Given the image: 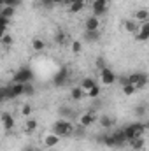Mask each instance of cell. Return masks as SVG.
<instances>
[{"label": "cell", "instance_id": "cell-1", "mask_svg": "<svg viewBox=\"0 0 149 151\" xmlns=\"http://www.w3.org/2000/svg\"><path fill=\"white\" fill-rule=\"evenodd\" d=\"M74 125L69 121V119H56L54 123H53V127H51V134H54V135H58L60 139L62 137H70L72 134H74Z\"/></svg>", "mask_w": 149, "mask_h": 151}, {"label": "cell", "instance_id": "cell-2", "mask_svg": "<svg viewBox=\"0 0 149 151\" xmlns=\"http://www.w3.org/2000/svg\"><path fill=\"white\" fill-rule=\"evenodd\" d=\"M32 79H34V72L30 67H21L12 76V83H32Z\"/></svg>", "mask_w": 149, "mask_h": 151}, {"label": "cell", "instance_id": "cell-3", "mask_svg": "<svg viewBox=\"0 0 149 151\" xmlns=\"http://www.w3.org/2000/svg\"><path fill=\"white\" fill-rule=\"evenodd\" d=\"M109 2H111V0H93V4H91L93 14H91V16H95V18L100 19L104 14H107V11H109Z\"/></svg>", "mask_w": 149, "mask_h": 151}, {"label": "cell", "instance_id": "cell-4", "mask_svg": "<svg viewBox=\"0 0 149 151\" xmlns=\"http://www.w3.org/2000/svg\"><path fill=\"white\" fill-rule=\"evenodd\" d=\"M128 83L133 84L137 90H142L148 84V74L146 72H132V74H128Z\"/></svg>", "mask_w": 149, "mask_h": 151}, {"label": "cell", "instance_id": "cell-5", "mask_svg": "<svg viewBox=\"0 0 149 151\" xmlns=\"http://www.w3.org/2000/svg\"><path fill=\"white\" fill-rule=\"evenodd\" d=\"M116 72L109 69V67H104V69H100V81H102V84H105V86H111L116 83Z\"/></svg>", "mask_w": 149, "mask_h": 151}, {"label": "cell", "instance_id": "cell-6", "mask_svg": "<svg viewBox=\"0 0 149 151\" xmlns=\"http://www.w3.org/2000/svg\"><path fill=\"white\" fill-rule=\"evenodd\" d=\"M69 74H70V72H69V69L62 67L56 74L53 76V84H54V86H58V88H60V86H65V84H67V81H69Z\"/></svg>", "mask_w": 149, "mask_h": 151}, {"label": "cell", "instance_id": "cell-7", "mask_svg": "<svg viewBox=\"0 0 149 151\" xmlns=\"http://www.w3.org/2000/svg\"><path fill=\"white\" fill-rule=\"evenodd\" d=\"M95 123H97V114L93 113V111L82 113L79 116V125H81L82 128H88V127H91V125H95Z\"/></svg>", "mask_w": 149, "mask_h": 151}, {"label": "cell", "instance_id": "cell-8", "mask_svg": "<svg viewBox=\"0 0 149 151\" xmlns=\"http://www.w3.org/2000/svg\"><path fill=\"white\" fill-rule=\"evenodd\" d=\"M0 121H2V127L9 132V130H12L14 128V125H16V121H14V116L11 113H2L0 116Z\"/></svg>", "mask_w": 149, "mask_h": 151}, {"label": "cell", "instance_id": "cell-9", "mask_svg": "<svg viewBox=\"0 0 149 151\" xmlns=\"http://www.w3.org/2000/svg\"><path fill=\"white\" fill-rule=\"evenodd\" d=\"M84 30H86V32L100 30V19H98V18H95V16L86 18V21H84Z\"/></svg>", "mask_w": 149, "mask_h": 151}, {"label": "cell", "instance_id": "cell-10", "mask_svg": "<svg viewBox=\"0 0 149 151\" xmlns=\"http://www.w3.org/2000/svg\"><path fill=\"white\" fill-rule=\"evenodd\" d=\"M135 37H137V40H140V42L149 40V21H148V23H140L139 32L135 34Z\"/></svg>", "mask_w": 149, "mask_h": 151}, {"label": "cell", "instance_id": "cell-11", "mask_svg": "<svg viewBox=\"0 0 149 151\" xmlns=\"http://www.w3.org/2000/svg\"><path fill=\"white\" fill-rule=\"evenodd\" d=\"M128 144L132 146V150L133 151H140V150H144V146H146V139H144V135H140V137H133V139L128 141Z\"/></svg>", "mask_w": 149, "mask_h": 151}, {"label": "cell", "instance_id": "cell-12", "mask_svg": "<svg viewBox=\"0 0 149 151\" xmlns=\"http://www.w3.org/2000/svg\"><path fill=\"white\" fill-rule=\"evenodd\" d=\"M133 19L137 21V23H148L149 21V11L148 9H137L135 11V14H133Z\"/></svg>", "mask_w": 149, "mask_h": 151}, {"label": "cell", "instance_id": "cell-13", "mask_svg": "<svg viewBox=\"0 0 149 151\" xmlns=\"http://www.w3.org/2000/svg\"><path fill=\"white\" fill-rule=\"evenodd\" d=\"M112 137H114V141H116V148H123V146L126 144V137H125V134H123V128L112 132Z\"/></svg>", "mask_w": 149, "mask_h": 151}, {"label": "cell", "instance_id": "cell-14", "mask_svg": "<svg viewBox=\"0 0 149 151\" xmlns=\"http://www.w3.org/2000/svg\"><path fill=\"white\" fill-rule=\"evenodd\" d=\"M60 144V137L58 135H54V134H47V135H44V146H47V148H54V146H58Z\"/></svg>", "mask_w": 149, "mask_h": 151}, {"label": "cell", "instance_id": "cell-15", "mask_svg": "<svg viewBox=\"0 0 149 151\" xmlns=\"http://www.w3.org/2000/svg\"><path fill=\"white\" fill-rule=\"evenodd\" d=\"M97 121L100 123V127H102L104 130H111V128H112V125H114V119H112L111 116H107V114H104V116L97 118Z\"/></svg>", "mask_w": 149, "mask_h": 151}, {"label": "cell", "instance_id": "cell-16", "mask_svg": "<svg viewBox=\"0 0 149 151\" xmlns=\"http://www.w3.org/2000/svg\"><path fill=\"white\" fill-rule=\"evenodd\" d=\"M98 142H102L104 146H107V148H116V141H114V137H112V134H104V135H100L98 137Z\"/></svg>", "mask_w": 149, "mask_h": 151}, {"label": "cell", "instance_id": "cell-17", "mask_svg": "<svg viewBox=\"0 0 149 151\" xmlns=\"http://www.w3.org/2000/svg\"><path fill=\"white\" fill-rule=\"evenodd\" d=\"M95 83H97V81H95V77H93V76H88V77H84V79L79 83V88H81L82 91H88Z\"/></svg>", "mask_w": 149, "mask_h": 151}, {"label": "cell", "instance_id": "cell-18", "mask_svg": "<svg viewBox=\"0 0 149 151\" xmlns=\"http://www.w3.org/2000/svg\"><path fill=\"white\" fill-rule=\"evenodd\" d=\"M37 127H39V123H37L35 118H28V119L25 121V132H27V134H34V132L37 130Z\"/></svg>", "mask_w": 149, "mask_h": 151}, {"label": "cell", "instance_id": "cell-19", "mask_svg": "<svg viewBox=\"0 0 149 151\" xmlns=\"http://www.w3.org/2000/svg\"><path fill=\"white\" fill-rule=\"evenodd\" d=\"M82 37H84L86 42H90V44L91 42H98L100 40V30H95V32H86L84 30V35Z\"/></svg>", "mask_w": 149, "mask_h": 151}, {"label": "cell", "instance_id": "cell-20", "mask_svg": "<svg viewBox=\"0 0 149 151\" xmlns=\"http://www.w3.org/2000/svg\"><path fill=\"white\" fill-rule=\"evenodd\" d=\"M125 30H126L128 34H137V32H139V23H137L135 19H126V21H125Z\"/></svg>", "mask_w": 149, "mask_h": 151}, {"label": "cell", "instance_id": "cell-21", "mask_svg": "<svg viewBox=\"0 0 149 151\" xmlns=\"http://www.w3.org/2000/svg\"><path fill=\"white\" fill-rule=\"evenodd\" d=\"M70 99H72L74 102H79V100H82V99H84V91H82L79 86H74V88L70 90Z\"/></svg>", "mask_w": 149, "mask_h": 151}, {"label": "cell", "instance_id": "cell-22", "mask_svg": "<svg viewBox=\"0 0 149 151\" xmlns=\"http://www.w3.org/2000/svg\"><path fill=\"white\" fill-rule=\"evenodd\" d=\"M9 86H11V91H12V95L16 99L18 97H23V83H11Z\"/></svg>", "mask_w": 149, "mask_h": 151}, {"label": "cell", "instance_id": "cell-23", "mask_svg": "<svg viewBox=\"0 0 149 151\" xmlns=\"http://www.w3.org/2000/svg\"><path fill=\"white\" fill-rule=\"evenodd\" d=\"M100 91H102V90H100V86L95 83V84H93L88 91H84V95H86V97H90V99H97V97L100 95Z\"/></svg>", "mask_w": 149, "mask_h": 151}, {"label": "cell", "instance_id": "cell-24", "mask_svg": "<svg viewBox=\"0 0 149 151\" xmlns=\"http://www.w3.org/2000/svg\"><path fill=\"white\" fill-rule=\"evenodd\" d=\"M14 12H16V9H14V7H9V5H4V7H2V11H0V16H4V18H7V19H11V18L14 16Z\"/></svg>", "mask_w": 149, "mask_h": 151}, {"label": "cell", "instance_id": "cell-25", "mask_svg": "<svg viewBox=\"0 0 149 151\" xmlns=\"http://www.w3.org/2000/svg\"><path fill=\"white\" fill-rule=\"evenodd\" d=\"M121 91H123V93H125L126 97H132V95H135V93H137L139 90H137V88H135L133 84H130V83H128V84L121 86Z\"/></svg>", "mask_w": 149, "mask_h": 151}, {"label": "cell", "instance_id": "cell-26", "mask_svg": "<svg viewBox=\"0 0 149 151\" xmlns=\"http://www.w3.org/2000/svg\"><path fill=\"white\" fill-rule=\"evenodd\" d=\"M84 2H72L70 5H69V11L72 12V14H77V12H81L82 9H84Z\"/></svg>", "mask_w": 149, "mask_h": 151}, {"label": "cell", "instance_id": "cell-27", "mask_svg": "<svg viewBox=\"0 0 149 151\" xmlns=\"http://www.w3.org/2000/svg\"><path fill=\"white\" fill-rule=\"evenodd\" d=\"M54 42L60 44V46H63V44L67 42V34H65L63 30H58V32L54 34Z\"/></svg>", "mask_w": 149, "mask_h": 151}, {"label": "cell", "instance_id": "cell-28", "mask_svg": "<svg viewBox=\"0 0 149 151\" xmlns=\"http://www.w3.org/2000/svg\"><path fill=\"white\" fill-rule=\"evenodd\" d=\"M35 93V88H34V84L32 83H23V95H27V97H32Z\"/></svg>", "mask_w": 149, "mask_h": 151}, {"label": "cell", "instance_id": "cell-29", "mask_svg": "<svg viewBox=\"0 0 149 151\" xmlns=\"http://www.w3.org/2000/svg\"><path fill=\"white\" fill-rule=\"evenodd\" d=\"M32 47H34L35 51H42V49L46 47V42H44L42 39L35 37V39H34V40H32Z\"/></svg>", "mask_w": 149, "mask_h": 151}, {"label": "cell", "instance_id": "cell-30", "mask_svg": "<svg viewBox=\"0 0 149 151\" xmlns=\"http://www.w3.org/2000/svg\"><path fill=\"white\" fill-rule=\"evenodd\" d=\"M12 42H14V39H12L11 34H5L4 37L0 39V44H2L4 47H11V46H12Z\"/></svg>", "mask_w": 149, "mask_h": 151}, {"label": "cell", "instance_id": "cell-31", "mask_svg": "<svg viewBox=\"0 0 149 151\" xmlns=\"http://www.w3.org/2000/svg\"><path fill=\"white\" fill-rule=\"evenodd\" d=\"M60 114H62V116H65V118H72V116H74L72 109H70V107H67V106H62V107H60Z\"/></svg>", "mask_w": 149, "mask_h": 151}, {"label": "cell", "instance_id": "cell-32", "mask_svg": "<svg viewBox=\"0 0 149 151\" xmlns=\"http://www.w3.org/2000/svg\"><path fill=\"white\" fill-rule=\"evenodd\" d=\"M70 49H72V53H74V55H77V53H81V51H82V44H81L79 40H74V42H72V46H70Z\"/></svg>", "mask_w": 149, "mask_h": 151}, {"label": "cell", "instance_id": "cell-33", "mask_svg": "<svg viewBox=\"0 0 149 151\" xmlns=\"http://www.w3.org/2000/svg\"><path fill=\"white\" fill-rule=\"evenodd\" d=\"M19 4H21V0H5V2H4V5H9V7H14V9H16V7H18Z\"/></svg>", "mask_w": 149, "mask_h": 151}, {"label": "cell", "instance_id": "cell-34", "mask_svg": "<svg viewBox=\"0 0 149 151\" xmlns=\"http://www.w3.org/2000/svg\"><path fill=\"white\" fill-rule=\"evenodd\" d=\"M9 23H11V19L0 16V28H9Z\"/></svg>", "mask_w": 149, "mask_h": 151}, {"label": "cell", "instance_id": "cell-35", "mask_svg": "<svg viewBox=\"0 0 149 151\" xmlns=\"http://www.w3.org/2000/svg\"><path fill=\"white\" fill-rule=\"evenodd\" d=\"M116 81H117L121 86H125V84H128V76H119V77H116Z\"/></svg>", "mask_w": 149, "mask_h": 151}, {"label": "cell", "instance_id": "cell-36", "mask_svg": "<svg viewBox=\"0 0 149 151\" xmlns=\"http://www.w3.org/2000/svg\"><path fill=\"white\" fill-rule=\"evenodd\" d=\"M21 113H23V116H30L32 107H30V106H23V107H21Z\"/></svg>", "mask_w": 149, "mask_h": 151}, {"label": "cell", "instance_id": "cell-37", "mask_svg": "<svg viewBox=\"0 0 149 151\" xmlns=\"http://www.w3.org/2000/svg\"><path fill=\"white\" fill-rule=\"evenodd\" d=\"M40 4H42V5H44V7H47V9H49V7H53V5H54V4H53V0H40Z\"/></svg>", "mask_w": 149, "mask_h": 151}, {"label": "cell", "instance_id": "cell-38", "mask_svg": "<svg viewBox=\"0 0 149 151\" xmlns=\"http://www.w3.org/2000/svg\"><path fill=\"white\" fill-rule=\"evenodd\" d=\"M135 114H137V116H144V114H146V109L140 106V107H137V109H135Z\"/></svg>", "mask_w": 149, "mask_h": 151}, {"label": "cell", "instance_id": "cell-39", "mask_svg": "<svg viewBox=\"0 0 149 151\" xmlns=\"http://www.w3.org/2000/svg\"><path fill=\"white\" fill-rule=\"evenodd\" d=\"M97 65H98L100 69H104V67H107V65H105V60H104V58H98V60H97Z\"/></svg>", "mask_w": 149, "mask_h": 151}, {"label": "cell", "instance_id": "cell-40", "mask_svg": "<svg viewBox=\"0 0 149 151\" xmlns=\"http://www.w3.org/2000/svg\"><path fill=\"white\" fill-rule=\"evenodd\" d=\"M5 102V93H4V86H0V104Z\"/></svg>", "mask_w": 149, "mask_h": 151}, {"label": "cell", "instance_id": "cell-41", "mask_svg": "<svg viewBox=\"0 0 149 151\" xmlns=\"http://www.w3.org/2000/svg\"><path fill=\"white\" fill-rule=\"evenodd\" d=\"M7 32H9V28H0V39L4 37V35H5Z\"/></svg>", "mask_w": 149, "mask_h": 151}, {"label": "cell", "instance_id": "cell-42", "mask_svg": "<svg viewBox=\"0 0 149 151\" xmlns=\"http://www.w3.org/2000/svg\"><path fill=\"white\" fill-rule=\"evenodd\" d=\"M23 151H37V148H34V146H27V148H23Z\"/></svg>", "mask_w": 149, "mask_h": 151}, {"label": "cell", "instance_id": "cell-43", "mask_svg": "<svg viewBox=\"0 0 149 151\" xmlns=\"http://www.w3.org/2000/svg\"><path fill=\"white\" fill-rule=\"evenodd\" d=\"M65 0H53V4H63Z\"/></svg>", "mask_w": 149, "mask_h": 151}, {"label": "cell", "instance_id": "cell-44", "mask_svg": "<svg viewBox=\"0 0 149 151\" xmlns=\"http://www.w3.org/2000/svg\"><path fill=\"white\" fill-rule=\"evenodd\" d=\"M4 2H5V0H0V5H2V7H4Z\"/></svg>", "mask_w": 149, "mask_h": 151}, {"label": "cell", "instance_id": "cell-45", "mask_svg": "<svg viewBox=\"0 0 149 151\" xmlns=\"http://www.w3.org/2000/svg\"><path fill=\"white\" fill-rule=\"evenodd\" d=\"M0 11H2V5H0Z\"/></svg>", "mask_w": 149, "mask_h": 151}, {"label": "cell", "instance_id": "cell-46", "mask_svg": "<svg viewBox=\"0 0 149 151\" xmlns=\"http://www.w3.org/2000/svg\"><path fill=\"white\" fill-rule=\"evenodd\" d=\"M37 151H40V150H37Z\"/></svg>", "mask_w": 149, "mask_h": 151}, {"label": "cell", "instance_id": "cell-47", "mask_svg": "<svg viewBox=\"0 0 149 151\" xmlns=\"http://www.w3.org/2000/svg\"><path fill=\"white\" fill-rule=\"evenodd\" d=\"M132 151H133V150H132Z\"/></svg>", "mask_w": 149, "mask_h": 151}]
</instances>
